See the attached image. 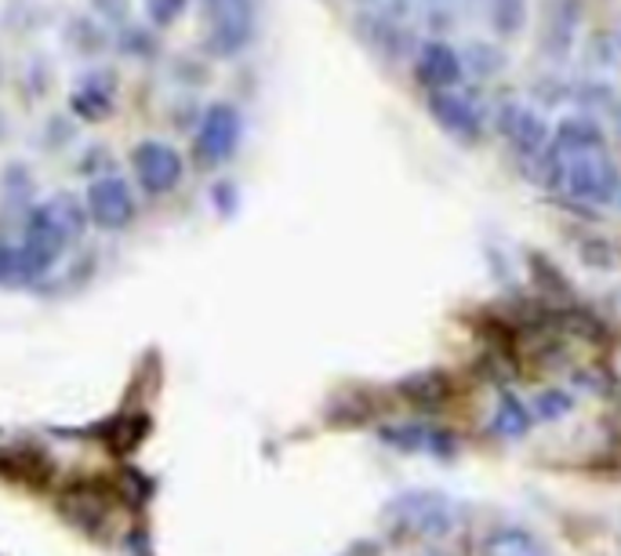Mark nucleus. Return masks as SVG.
Masks as SVG:
<instances>
[{"mask_svg":"<svg viewBox=\"0 0 621 556\" xmlns=\"http://www.w3.org/2000/svg\"><path fill=\"white\" fill-rule=\"evenodd\" d=\"M455 502L440 492H404L386 506V524L396 535L411 538H444L455 527Z\"/></svg>","mask_w":621,"mask_h":556,"instance_id":"f257e3e1","label":"nucleus"},{"mask_svg":"<svg viewBox=\"0 0 621 556\" xmlns=\"http://www.w3.org/2000/svg\"><path fill=\"white\" fill-rule=\"evenodd\" d=\"M563 185L567 193L589 204H611L621 190V171L607 153H581L563 161Z\"/></svg>","mask_w":621,"mask_h":556,"instance_id":"f03ea898","label":"nucleus"},{"mask_svg":"<svg viewBox=\"0 0 621 556\" xmlns=\"http://www.w3.org/2000/svg\"><path fill=\"white\" fill-rule=\"evenodd\" d=\"M241 135H244L241 110L233 102H215L204 110L201 128H196V153L207 164H226L241 150Z\"/></svg>","mask_w":621,"mask_h":556,"instance_id":"7ed1b4c3","label":"nucleus"},{"mask_svg":"<svg viewBox=\"0 0 621 556\" xmlns=\"http://www.w3.org/2000/svg\"><path fill=\"white\" fill-rule=\"evenodd\" d=\"M88 222L84 208L70 201V196H55V201H48L33 211L30 219V244L51 251V255H59V251L73 241L77 233H81V226Z\"/></svg>","mask_w":621,"mask_h":556,"instance_id":"20e7f679","label":"nucleus"},{"mask_svg":"<svg viewBox=\"0 0 621 556\" xmlns=\"http://www.w3.org/2000/svg\"><path fill=\"white\" fill-rule=\"evenodd\" d=\"M131 168H135V179L150 196L171 193L182 182V171H186L182 168V153L171 142H161V139L139 142L135 153H131Z\"/></svg>","mask_w":621,"mask_h":556,"instance_id":"39448f33","label":"nucleus"},{"mask_svg":"<svg viewBox=\"0 0 621 556\" xmlns=\"http://www.w3.org/2000/svg\"><path fill=\"white\" fill-rule=\"evenodd\" d=\"M84 215L95 222L99 230H124L135 219V193L131 185L116 175L95 179L84 193Z\"/></svg>","mask_w":621,"mask_h":556,"instance_id":"423d86ee","label":"nucleus"},{"mask_svg":"<svg viewBox=\"0 0 621 556\" xmlns=\"http://www.w3.org/2000/svg\"><path fill=\"white\" fill-rule=\"evenodd\" d=\"M498 131L520 156H538L552 142L546 117L523 102H506L498 110Z\"/></svg>","mask_w":621,"mask_h":556,"instance_id":"0eeeda50","label":"nucleus"},{"mask_svg":"<svg viewBox=\"0 0 621 556\" xmlns=\"http://www.w3.org/2000/svg\"><path fill=\"white\" fill-rule=\"evenodd\" d=\"M415 77H418V84L429 88V95L432 91H458L461 77H466L461 51L451 48L447 41H440V37H432V41H426L418 48Z\"/></svg>","mask_w":621,"mask_h":556,"instance_id":"6e6552de","label":"nucleus"},{"mask_svg":"<svg viewBox=\"0 0 621 556\" xmlns=\"http://www.w3.org/2000/svg\"><path fill=\"white\" fill-rule=\"evenodd\" d=\"M426 105H429L432 121L440 124L451 139H458V142H477L483 135V121H480L477 105L461 95V91H432Z\"/></svg>","mask_w":621,"mask_h":556,"instance_id":"1a4fd4ad","label":"nucleus"},{"mask_svg":"<svg viewBox=\"0 0 621 556\" xmlns=\"http://www.w3.org/2000/svg\"><path fill=\"white\" fill-rule=\"evenodd\" d=\"M381 441L396 452L407 455H432V458H451L458 452V441L451 429L426 426V422H404V426H386Z\"/></svg>","mask_w":621,"mask_h":556,"instance_id":"9d476101","label":"nucleus"},{"mask_svg":"<svg viewBox=\"0 0 621 556\" xmlns=\"http://www.w3.org/2000/svg\"><path fill=\"white\" fill-rule=\"evenodd\" d=\"M552 153L567 161V156H581V153H603V128L597 117L589 113H571L563 117L552 131Z\"/></svg>","mask_w":621,"mask_h":556,"instance_id":"9b49d317","label":"nucleus"},{"mask_svg":"<svg viewBox=\"0 0 621 556\" xmlns=\"http://www.w3.org/2000/svg\"><path fill=\"white\" fill-rule=\"evenodd\" d=\"M55 262V255L44 247H37L26 241L22 247H0V284H26L37 281L48 266Z\"/></svg>","mask_w":621,"mask_h":556,"instance_id":"f8f14e48","label":"nucleus"},{"mask_svg":"<svg viewBox=\"0 0 621 556\" xmlns=\"http://www.w3.org/2000/svg\"><path fill=\"white\" fill-rule=\"evenodd\" d=\"M483 556H549V549L546 542L523 532V527H498V532L487 535Z\"/></svg>","mask_w":621,"mask_h":556,"instance_id":"ddd939ff","label":"nucleus"},{"mask_svg":"<svg viewBox=\"0 0 621 556\" xmlns=\"http://www.w3.org/2000/svg\"><path fill=\"white\" fill-rule=\"evenodd\" d=\"M400 393L407 396L411 404H444L447 401V393H451V382H447L440 371H415L411 378H404L400 382Z\"/></svg>","mask_w":621,"mask_h":556,"instance_id":"4468645a","label":"nucleus"},{"mask_svg":"<svg viewBox=\"0 0 621 556\" xmlns=\"http://www.w3.org/2000/svg\"><path fill=\"white\" fill-rule=\"evenodd\" d=\"M527 16H531V4H527V0H487V19H491V30L498 37L523 33Z\"/></svg>","mask_w":621,"mask_h":556,"instance_id":"2eb2a0df","label":"nucleus"},{"mask_svg":"<svg viewBox=\"0 0 621 556\" xmlns=\"http://www.w3.org/2000/svg\"><path fill=\"white\" fill-rule=\"evenodd\" d=\"M461 62H466V73L480 77V81H491V77H498L501 70H506V51H501L498 44L491 41H472L466 48V55H461Z\"/></svg>","mask_w":621,"mask_h":556,"instance_id":"dca6fc26","label":"nucleus"},{"mask_svg":"<svg viewBox=\"0 0 621 556\" xmlns=\"http://www.w3.org/2000/svg\"><path fill=\"white\" fill-rule=\"evenodd\" d=\"M491 429L498 436H512V441H517V436H523L527 429H531V412H527L517 396H501L498 412L491 418Z\"/></svg>","mask_w":621,"mask_h":556,"instance_id":"f3484780","label":"nucleus"},{"mask_svg":"<svg viewBox=\"0 0 621 556\" xmlns=\"http://www.w3.org/2000/svg\"><path fill=\"white\" fill-rule=\"evenodd\" d=\"M571 99L581 105V110H611V105L618 102L614 88L600 81V77H586V81H578L571 88Z\"/></svg>","mask_w":621,"mask_h":556,"instance_id":"a211bd4d","label":"nucleus"},{"mask_svg":"<svg viewBox=\"0 0 621 556\" xmlns=\"http://www.w3.org/2000/svg\"><path fill=\"white\" fill-rule=\"evenodd\" d=\"M581 19V0H549V30L571 33Z\"/></svg>","mask_w":621,"mask_h":556,"instance_id":"6ab92c4d","label":"nucleus"},{"mask_svg":"<svg viewBox=\"0 0 621 556\" xmlns=\"http://www.w3.org/2000/svg\"><path fill=\"white\" fill-rule=\"evenodd\" d=\"M145 11H150V19L156 26H167L186 11V0H145Z\"/></svg>","mask_w":621,"mask_h":556,"instance_id":"aec40b11","label":"nucleus"},{"mask_svg":"<svg viewBox=\"0 0 621 556\" xmlns=\"http://www.w3.org/2000/svg\"><path fill=\"white\" fill-rule=\"evenodd\" d=\"M567 407H571V396L567 393H541L535 412H538V418H560V415H567Z\"/></svg>","mask_w":621,"mask_h":556,"instance_id":"412c9836","label":"nucleus"},{"mask_svg":"<svg viewBox=\"0 0 621 556\" xmlns=\"http://www.w3.org/2000/svg\"><path fill=\"white\" fill-rule=\"evenodd\" d=\"M611 117H614V128H618V135H621V99L611 105Z\"/></svg>","mask_w":621,"mask_h":556,"instance_id":"4be33fe9","label":"nucleus"},{"mask_svg":"<svg viewBox=\"0 0 621 556\" xmlns=\"http://www.w3.org/2000/svg\"><path fill=\"white\" fill-rule=\"evenodd\" d=\"M418 556H436V553H418Z\"/></svg>","mask_w":621,"mask_h":556,"instance_id":"5701e85b","label":"nucleus"},{"mask_svg":"<svg viewBox=\"0 0 621 556\" xmlns=\"http://www.w3.org/2000/svg\"><path fill=\"white\" fill-rule=\"evenodd\" d=\"M618 204H621V190H618Z\"/></svg>","mask_w":621,"mask_h":556,"instance_id":"b1692460","label":"nucleus"}]
</instances>
